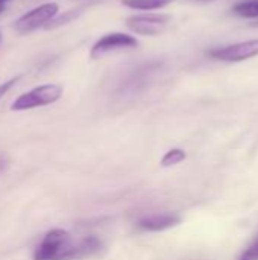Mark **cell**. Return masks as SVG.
Returning <instances> with one entry per match:
<instances>
[{
    "mask_svg": "<svg viewBox=\"0 0 258 260\" xmlns=\"http://www.w3.org/2000/svg\"><path fill=\"white\" fill-rule=\"evenodd\" d=\"M173 0H122V5L138 11H154L170 5Z\"/></svg>",
    "mask_w": 258,
    "mask_h": 260,
    "instance_id": "cell-9",
    "label": "cell"
},
{
    "mask_svg": "<svg viewBox=\"0 0 258 260\" xmlns=\"http://www.w3.org/2000/svg\"><path fill=\"white\" fill-rule=\"evenodd\" d=\"M20 81V76H14V78H11V79H8V81H5V82H2L0 84V99L17 84Z\"/></svg>",
    "mask_w": 258,
    "mask_h": 260,
    "instance_id": "cell-14",
    "label": "cell"
},
{
    "mask_svg": "<svg viewBox=\"0 0 258 260\" xmlns=\"http://www.w3.org/2000/svg\"><path fill=\"white\" fill-rule=\"evenodd\" d=\"M58 11H59V6L55 2L38 5L33 9L23 14L20 18H17L12 27L17 34H21V35L29 34L38 27L47 26V23H50L58 15Z\"/></svg>",
    "mask_w": 258,
    "mask_h": 260,
    "instance_id": "cell-3",
    "label": "cell"
},
{
    "mask_svg": "<svg viewBox=\"0 0 258 260\" xmlns=\"http://www.w3.org/2000/svg\"><path fill=\"white\" fill-rule=\"evenodd\" d=\"M186 158H187V154H186L184 149L173 148V149H170V151H167L164 154V157L161 158V166L163 168H172V166H176V165L182 163Z\"/></svg>",
    "mask_w": 258,
    "mask_h": 260,
    "instance_id": "cell-11",
    "label": "cell"
},
{
    "mask_svg": "<svg viewBox=\"0 0 258 260\" xmlns=\"http://www.w3.org/2000/svg\"><path fill=\"white\" fill-rule=\"evenodd\" d=\"M233 12L242 18H258V0H246L234 5Z\"/></svg>",
    "mask_w": 258,
    "mask_h": 260,
    "instance_id": "cell-10",
    "label": "cell"
},
{
    "mask_svg": "<svg viewBox=\"0 0 258 260\" xmlns=\"http://www.w3.org/2000/svg\"><path fill=\"white\" fill-rule=\"evenodd\" d=\"M6 168H8V161H6V158H5V157H2V155H0V174H2V172H5V171H6Z\"/></svg>",
    "mask_w": 258,
    "mask_h": 260,
    "instance_id": "cell-15",
    "label": "cell"
},
{
    "mask_svg": "<svg viewBox=\"0 0 258 260\" xmlns=\"http://www.w3.org/2000/svg\"><path fill=\"white\" fill-rule=\"evenodd\" d=\"M237 260H258V235L252 241V244L239 256Z\"/></svg>",
    "mask_w": 258,
    "mask_h": 260,
    "instance_id": "cell-13",
    "label": "cell"
},
{
    "mask_svg": "<svg viewBox=\"0 0 258 260\" xmlns=\"http://www.w3.org/2000/svg\"><path fill=\"white\" fill-rule=\"evenodd\" d=\"M138 46V41L135 40V37L128 35V34H122V32H111L103 35L102 38H99L91 50H90V56L93 59H99L102 56H105L106 53H111L114 50H120V49H134Z\"/></svg>",
    "mask_w": 258,
    "mask_h": 260,
    "instance_id": "cell-5",
    "label": "cell"
},
{
    "mask_svg": "<svg viewBox=\"0 0 258 260\" xmlns=\"http://www.w3.org/2000/svg\"><path fill=\"white\" fill-rule=\"evenodd\" d=\"M6 2H9V0H0V9H3V6H5Z\"/></svg>",
    "mask_w": 258,
    "mask_h": 260,
    "instance_id": "cell-16",
    "label": "cell"
},
{
    "mask_svg": "<svg viewBox=\"0 0 258 260\" xmlns=\"http://www.w3.org/2000/svg\"><path fill=\"white\" fill-rule=\"evenodd\" d=\"M100 241L96 238V236H87V238H82L78 241V256L76 260L87 259V257H91L94 254H97L100 251Z\"/></svg>",
    "mask_w": 258,
    "mask_h": 260,
    "instance_id": "cell-8",
    "label": "cell"
},
{
    "mask_svg": "<svg viewBox=\"0 0 258 260\" xmlns=\"http://www.w3.org/2000/svg\"><path fill=\"white\" fill-rule=\"evenodd\" d=\"M62 91H64V88L59 84L38 85V87L20 94L11 104V111H27V110L52 105L61 99Z\"/></svg>",
    "mask_w": 258,
    "mask_h": 260,
    "instance_id": "cell-2",
    "label": "cell"
},
{
    "mask_svg": "<svg viewBox=\"0 0 258 260\" xmlns=\"http://www.w3.org/2000/svg\"><path fill=\"white\" fill-rule=\"evenodd\" d=\"M202 2H207V0H202Z\"/></svg>",
    "mask_w": 258,
    "mask_h": 260,
    "instance_id": "cell-18",
    "label": "cell"
},
{
    "mask_svg": "<svg viewBox=\"0 0 258 260\" xmlns=\"http://www.w3.org/2000/svg\"><path fill=\"white\" fill-rule=\"evenodd\" d=\"M170 17L166 14H140L126 18V27L138 35H160L166 30Z\"/></svg>",
    "mask_w": 258,
    "mask_h": 260,
    "instance_id": "cell-4",
    "label": "cell"
},
{
    "mask_svg": "<svg viewBox=\"0 0 258 260\" xmlns=\"http://www.w3.org/2000/svg\"><path fill=\"white\" fill-rule=\"evenodd\" d=\"M181 224V218L173 213L151 215L138 221V229L144 232H164Z\"/></svg>",
    "mask_w": 258,
    "mask_h": 260,
    "instance_id": "cell-7",
    "label": "cell"
},
{
    "mask_svg": "<svg viewBox=\"0 0 258 260\" xmlns=\"http://www.w3.org/2000/svg\"><path fill=\"white\" fill-rule=\"evenodd\" d=\"M0 38H2V37H0Z\"/></svg>",
    "mask_w": 258,
    "mask_h": 260,
    "instance_id": "cell-19",
    "label": "cell"
},
{
    "mask_svg": "<svg viewBox=\"0 0 258 260\" xmlns=\"http://www.w3.org/2000/svg\"><path fill=\"white\" fill-rule=\"evenodd\" d=\"M79 9H71V11H67V12H64L62 15H59V17H55L52 21H50V24H47L46 27L47 29H53V27H56V26H61V24H65V23H68V21H71L73 18H76L78 15H79Z\"/></svg>",
    "mask_w": 258,
    "mask_h": 260,
    "instance_id": "cell-12",
    "label": "cell"
},
{
    "mask_svg": "<svg viewBox=\"0 0 258 260\" xmlns=\"http://www.w3.org/2000/svg\"><path fill=\"white\" fill-rule=\"evenodd\" d=\"M2 11H3V9H0V12H2Z\"/></svg>",
    "mask_w": 258,
    "mask_h": 260,
    "instance_id": "cell-17",
    "label": "cell"
},
{
    "mask_svg": "<svg viewBox=\"0 0 258 260\" xmlns=\"http://www.w3.org/2000/svg\"><path fill=\"white\" fill-rule=\"evenodd\" d=\"M78 241L62 229H53L46 233L35 250L33 260H76Z\"/></svg>",
    "mask_w": 258,
    "mask_h": 260,
    "instance_id": "cell-1",
    "label": "cell"
},
{
    "mask_svg": "<svg viewBox=\"0 0 258 260\" xmlns=\"http://www.w3.org/2000/svg\"><path fill=\"white\" fill-rule=\"evenodd\" d=\"M210 56L225 62H240L258 56V40H248L210 50Z\"/></svg>",
    "mask_w": 258,
    "mask_h": 260,
    "instance_id": "cell-6",
    "label": "cell"
}]
</instances>
